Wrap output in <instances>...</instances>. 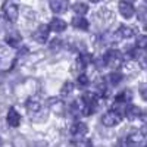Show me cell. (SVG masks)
<instances>
[{
	"label": "cell",
	"mask_w": 147,
	"mask_h": 147,
	"mask_svg": "<svg viewBox=\"0 0 147 147\" xmlns=\"http://www.w3.org/2000/svg\"><path fill=\"white\" fill-rule=\"evenodd\" d=\"M105 59V63L106 66L112 68V69H118L122 66V63H124V55H122L119 50H116V49H110V50H107L103 56Z\"/></svg>",
	"instance_id": "cell-1"
},
{
	"label": "cell",
	"mask_w": 147,
	"mask_h": 147,
	"mask_svg": "<svg viewBox=\"0 0 147 147\" xmlns=\"http://www.w3.org/2000/svg\"><path fill=\"white\" fill-rule=\"evenodd\" d=\"M3 15L9 22H15L18 19V15H19L18 5L15 2H12V0H6L3 3Z\"/></svg>",
	"instance_id": "cell-2"
},
{
	"label": "cell",
	"mask_w": 147,
	"mask_h": 147,
	"mask_svg": "<svg viewBox=\"0 0 147 147\" xmlns=\"http://www.w3.org/2000/svg\"><path fill=\"white\" fill-rule=\"evenodd\" d=\"M118 7H119V13L125 19H131L134 15H136V9H134L132 3H129L128 0H119Z\"/></svg>",
	"instance_id": "cell-3"
},
{
	"label": "cell",
	"mask_w": 147,
	"mask_h": 147,
	"mask_svg": "<svg viewBox=\"0 0 147 147\" xmlns=\"http://www.w3.org/2000/svg\"><path fill=\"white\" fill-rule=\"evenodd\" d=\"M119 122H121V113L115 112V110H109L102 118V124L105 127H115Z\"/></svg>",
	"instance_id": "cell-4"
},
{
	"label": "cell",
	"mask_w": 147,
	"mask_h": 147,
	"mask_svg": "<svg viewBox=\"0 0 147 147\" xmlns=\"http://www.w3.org/2000/svg\"><path fill=\"white\" fill-rule=\"evenodd\" d=\"M50 25H40L38 28L35 30V32L32 34V37H34V40L35 41H38L40 44H44V43H47V38H49V34H50Z\"/></svg>",
	"instance_id": "cell-5"
},
{
	"label": "cell",
	"mask_w": 147,
	"mask_h": 147,
	"mask_svg": "<svg viewBox=\"0 0 147 147\" xmlns=\"http://www.w3.org/2000/svg\"><path fill=\"white\" fill-rule=\"evenodd\" d=\"M49 5H50V9L55 13L60 15L65 13L69 7V0H49Z\"/></svg>",
	"instance_id": "cell-6"
},
{
	"label": "cell",
	"mask_w": 147,
	"mask_h": 147,
	"mask_svg": "<svg viewBox=\"0 0 147 147\" xmlns=\"http://www.w3.org/2000/svg\"><path fill=\"white\" fill-rule=\"evenodd\" d=\"M41 106H43V103H41V100H40V97H35V96H31L30 99L25 102V107H27L28 112H31V113L40 112Z\"/></svg>",
	"instance_id": "cell-7"
},
{
	"label": "cell",
	"mask_w": 147,
	"mask_h": 147,
	"mask_svg": "<svg viewBox=\"0 0 147 147\" xmlns=\"http://www.w3.org/2000/svg\"><path fill=\"white\" fill-rule=\"evenodd\" d=\"M88 132V127L87 124H84V122H75V124H72L71 127V134L74 137H84L85 134Z\"/></svg>",
	"instance_id": "cell-8"
},
{
	"label": "cell",
	"mask_w": 147,
	"mask_h": 147,
	"mask_svg": "<svg viewBox=\"0 0 147 147\" xmlns=\"http://www.w3.org/2000/svg\"><path fill=\"white\" fill-rule=\"evenodd\" d=\"M93 62V55L88 52H81L78 59H77V68L78 69H85Z\"/></svg>",
	"instance_id": "cell-9"
},
{
	"label": "cell",
	"mask_w": 147,
	"mask_h": 147,
	"mask_svg": "<svg viewBox=\"0 0 147 147\" xmlns=\"http://www.w3.org/2000/svg\"><path fill=\"white\" fill-rule=\"evenodd\" d=\"M6 121H7L9 127L16 128V127H19V124H21V115L16 112L13 107H10L9 112H7V115H6Z\"/></svg>",
	"instance_id": "cell-10"
},
{
	"label": "cell",
	"mask_w": 147,
	"mask_h": 147,
	"mask_svg": "<svg viewBox=\"0 0 147 147\" xmlns=\"http://www.w3.org/2000/svg\"><path fill=\"white\" fill-rule=\"evenodd\" d=\"M72 27L77 28V30H81V31H87L88 27H90V24L82 15H78V16H75L72 19Z\"/></svg>",
	"instance_id": "cell-11"
},
{
	"label": "cell",
	"mask_w": 147,
	"mask_h": 147,
	"mask_svg": "<svg viewBox=\"0 0 147 147\" xmlns=\"http://www.w3.org/2000/svg\"><path fill=\"white\" fill-rule=\"evenodd\" d=\"M49 107L52 109V112L57 113V115H62L63 113V103L60 102L59 99H56V97H52V99H49Z\"/></svg>",
	"instance_id": "cell-12"
},
{
	"label": "cell",
	"mask_w": 147,
	"mask_h": 147,
	"mask_svg": "<svg viewBox=\"0 0 147 147\" xmlns=\"http://www.w3.org/2000/svg\"><path fill=\"white\" fill-rule=\"evenodd\" d=\"M140 115H141V109H140L138 106H136V105H129V106H127V110H125V116H127V119L134 121V119L140 118Z\"/></svg>",
	"instance_id": "cell-13"
},
{
	"label": "cell",
	"mask_w": 147,
	"mask_h": 147,
	"mask_svg": "<svg viewBox=\"0 0 147 147\" xmlns=\"http://www.w3.org/2000/svg\"><path fill=\"white\" fill-rule=\"evenodd\" d=\"M5 41H6L10 47H18V46H19V41H21V35H19L16 31L7 32L6 37H5Z\"/></svg>",
	"instance_id": "cell-14"
},
{
	"label": "cell",
	"mask_w": 147,
	"mask_h": 147,
	"mask_svg": "<svg viewBox=\"0 0 147 147\" xmlns=\"http://www.w3.org/2000/svg\"><path fill=\"white\" fill-rule=\"evenodd\" d=\"M50 28L55 32H62V31L66 30V22L60 18H53L52 22H50Z\"/></svg>",
	"instance_id": "cell-15"
},
{
	"label": "cell",
	"mask_w": 147,
	"mask_h": 147,
	"mask_svg": "<svg viewBox=\"0 0 147 147\" xmlns=\"http://www.w3.org/2000/svg\"><path fill=\"white\" fill-rule=\"evenodd\" d=\"M94 93L100 97V99H105V97H107L109 96V90H107V87H106V81H99L96 84V87H94Z\"/></svg>",
	"instance_id": "cell-16"
},
{
	"label": "cell",
	"mask_w": 147,
	"mask_h": 147,
	"mask_svg": "<svg viewBox=\"0 0 147 147\" xmlns=\"http://www.w3.org/2000/svg\"><path fill=\"white\" fill-rule=\"evenodd\" d=\"M122 74H119V72H110L109 75L106 77V80H107V82L112 85V87H115V85H118L121 81H122Z\"/></svg>",
	"instance_id": "cell-17"
},
{
	"label": "cell",
	"mask_w": 147,
	"mask_h": 147,
	"mask_svg": "<svg viewBox=\"0 0 147 147\" xmlns=\"http://www.w3.org/2000/svg\"><path fill=\"white\" fill-rule=\"evenodd\" d=\"M118 34H119V37H122V38H131V37L134 35V28L128 27V25H121L119 30H118Z\"/></svg>",
	"instance_id": "cell-18"
},
{
	"label": "cell",
	"mask_w": 147,
	"mask_h": 147,
	"mask_svg": "<svg viewBox=\"0 0 147 147\" xmlns=\"http://www.w3.org/2000/svg\"><path fill=\"white\" fill-rule=\"evenodd\" d=\"M72 10L75 12L77 15H85L88 12V6L87 3H82V2H77L72 5Z\"/></svg>",
	"instance_id": "cell-19"
},
{
	"label": "cell",
	"mask_w": 147,
	"mask_h": 147,
	"mask_svg": "<svg viewBox=\"0 0 147 147\" xmlns=\"http://www.w3.org/2000/svg\"><path fill=\"white\" fill-rule=\"evenodd\" d=\"M143 140H144V136L140 131H134L132 134L128 136V143H131V144H140Z\"/></svg>",
	"instance_id": "cell-20"
},
{
	"label": "cell",
	"mask_w": 147,
	"mask_h": 147,
	"mask_svg": "<svg viewBox=\"0 0 147 147\" xmlns=\"http://www.w3.org/2000/svg\"><path fill=\"white\" fill-rule=\"evenodd\" d=\"M138 19H140V22L143 24V25L147 28V7L146 6H141L138 9Z\"/></svg>",
	"instance_id": "cell-21"
},
{
	"label": "cell",
	"mask_w": 147,
	"mask_h": 147,
	"mask_svg": "<svg viewBox=\"0 0 147 147\" xmlns=\"http://www.w3.org/2000/svg\"><path fill=\"white\" fill-rule=\"evenodd\" d=\"M77 84H78V87H81V88H85V87H87V85L90 84L88 75H85V74H81V75L78 77V80H77Z\"/></svg>",
	"instance_id": "cell-22"
},
{
	"label": "cell",
	"mask_w": 147,
	"mask_h": 147,
	"mask_svg": "<svg viewBox=\"0 0 147 147\" xmlns=\"http://www.w3.org/2000/svg\"><path fill=\"white\" fill-rule=\"evenodd\" d=\"M74 90V84L71 81H66L63 85H62V90H60V94L62 96H69Z\"/></svg>",
	"instance_id": "cell-23"
},
{
	"label": "cell",
	"mask_w": 147,
	"mask_h": 147,
	"mask_svg": "<svg viewBox=\"0 0 147 147\" xmlns=\"http://www.w3.org/2000/svg\"><path fill=\"white\" fill-rule=\"evenodd\" d=\"M136 46L141 50H146L147 49V35H138L137 37V41H136Z\"/></svg>",
	"instance_id": "cell-24"
},
{
	"label": "cell",
	"mask_w": 147,
	"mask_h": 147,
	"mask_svg": "<svg viewBox=\"0 0 147 147\" xmlns=\"http://www.w3.org/2000/svg\"><path fill=\"white\" fill-rule=\"evenodd\" d=\"M129 99H131V91H128V90H125V91H122L121 94H118L115 100H118V102H124V103H127V102H128Z\"/></svg>",
	"instance_id": "cell-25"
},
{
	"label": "cell",
	"mask_w": 147,
	"mask_h": 147,
	"mask_svg": "<svg viewBox=\"0 0 147 147\" xmlns=\"http://www.w3.org/2000/svg\"><path fill=\"white\" fill-rule=\"evenodd\" d=\"M62 47V40L59 38H55L50 41V44H49V49H50L52 52H59V49Z\"/></svg>",
	"instance_id": "cell-26"
},
{
	"label": "cell",
	"mask_w": 147,
	"mask_h": 147,
	"mask_svg": "<svg viewBox=\"0 0 147 147\" xmlns=\"http://www.w3.org/2000/svg\"><path fill=\"white\" fill-rule=\"evenodd\" d=\"M140 96L143 100H147V82H143L140 85Z\"/></svg>",
	"instance_id": "cell-27"
},
{
	"label": "cell",
	"mask_w": 147,
	"mask_h": 147,
	"mask_svg": "<svg viewBox=\"0 0 147 147\" xmlns=\"http://www.w3.org/2000/svg\"><path fill=\"white\" fill-rule=\"evenodd\" d=\"M71 143L75 144V146H90V144H91L90 140H85V141H84V140H80V141H78V140H74V141H71Z\"/></svg>",
	"instance_id": "cell-28"
},
{
	"label": "cell",
	"mask_w": 147,
	"mask_h": 147,
	"mask_svg": "<svg viewBox=\"0 0 147 147\" xmlns=\"http://www.w3.org/2000/svg\"><path fill=\"white\" fill-rule=\"evenodd\" d=\"M140 65H141V68H143V69H146V71H147V55L140 56Z\"/></svg>",
	"instance_id": "cell-29"
},
{
	"label": "cell",
	"mask_w": 147,
	"mask_h": 147,
	"mask_svg": "<svg viewBox=\"0 0 147 147\" xmlns=\"http://www.w3.org/2000/svg\"><path fill=\"white\" fill-rule=\"evenodd\" d=\"M140 121L143 124L147 125V110H141V115H140Z\"/></svg>",
	"instance_id": "cell-30"
},
{
	"label": "cell",
	"mask_w": 147,
	"mask_h": 147,
	"mask_svg": "<svg viewBox=\"0 0 147 147\" xmlns=\"http://www.w3.org/2000/svg\"><path fill=\"white\" fill-rule=\"evenodd\" d=\"M90 2H93V3H97V2H99V0H90Z\"/></svg>",
	"instance_id": "cell-31"
},
{
	"label": "cell",
	"mask_w": 147,
	"mask_h": 147,
	"mask_svg": "<svg viewBox=\"0 0 147 147\" xmlns=\"http://www.w3.org/2000/svg\"><path fill=\"white\" fill-rule=\"evenodd\" d=\"M144 2H146V3H147V0H144Z\"/></svg>",
	"instance_id": "cell-32"
}]
</instances>
